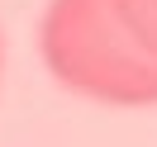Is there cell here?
I'll return each instance as SVG.
<instances>
[{"mask_svg":"<svg viewBox=\"0 0 157 147\" xmlns=\"http://www.w3.org/2000/svg\"><path fill=\"white\" fill-rule=\"evenodd\" d=\"M109 10L133 33V43L157 62V0H109Z\"/></svg>","mask_w":157,"mask_h":147,"instance_id":"2","label":"cell"},{"mask_svg":"<svg viewBox=\"0 0 157 147\" xmlns=\"http://www.w3.org/2000/svg\"><path fill=\"white\" fill-rule=\"evenodd\" d=\"M0 67H5V33H0Z\"/></svg>","mask_w":157,"mask_h":147,"instance_id":"3","label":"cell"},{"mask_svg":"<svg viewBox=\"0 0 157 147\" xmlns=\"http://www.w3.org/2000/svg\"><path fill=\"white\" fill-rule=\"evenodd\" d=\"M38 57L67 95L105 109H157V62L133 43L109 0H48Z\"/></svg>","mask_w":157,"mask_h":147,"instance_id":"1","label":"cell"}]
</instances>
